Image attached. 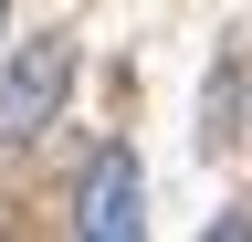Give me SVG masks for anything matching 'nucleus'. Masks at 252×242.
<instances>
[{"mask_svg":"<svg viewBox=\"0 0 252 242\" xmlns=\"http://www.w3.org/2000/svg\"><path fill=\"white\" fill-rule=\"evenodd\" d=\"M200 242H252V221H210V232H200Z\"/></svg>","mask_w":252,"mask_h":242,"instance_id":"nucleus-3","label":"nucleus"},{"mask_svg":"<svg viewBox=\"0 0 252 242\" xmlns=\"http://www.w3.org/2000/svg\"><path fill=\"white\" fill-rule=\"evenodd\" d=\"M74 242H137V158L105 147L74 190Z\"/></svg>","mask_w":252,"mask_h":242,"instance_id":"nucleus-2","label":"nucleus"},{"mask_svg":"<svg viewBox=\"0 0 252 242\" xmlns=\"http://www.w3.org/2000/svg\"><path fill=\"white\" fill-rule=\"evenodd\" d=\"M63 84H74V42H63V32L21 42L11 84H0V147H11V137H42V127H53V105H63Z\"/></svg>","mask_w":252,"mask_h":242,"instance_id":"nucleus-1","label":"nucleus"}]
</instances>
